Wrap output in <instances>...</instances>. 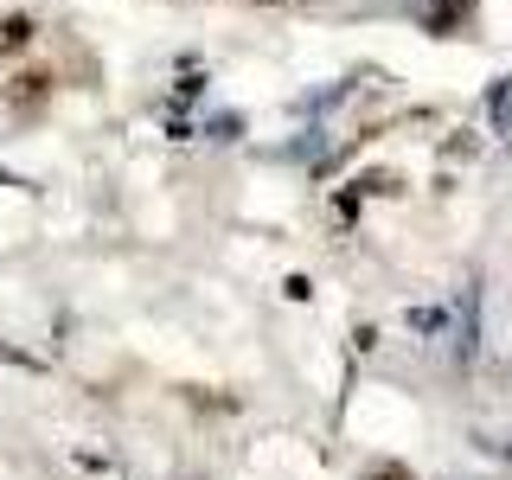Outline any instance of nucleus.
Returning <instances> with one entry per match:
<instances>
[{"label": "nucleus", "instance_id": "nucleus-1", "mask_svg": "<svg viewBox=\"0 0 512 480\" xmlns=\"http://www.w3.org/2000/svg\"><path fill=\"white\" fill-rule=\"evenodd\" d=\"M26 45H32V20L26 13H0V58L26 52Z\"/></svg>", "mask_w": 512, "mask_h": 480}, {"label": "nucleus", "instance_id": "nucleus-2", "mask_svg": "<svg viewBox=\"0 0 512 480\" xmlns=\"http://www.w3.org/2000/svg\"><path fill=\"white\" fill-rule=\"evenodd\" d=\"M45 90H52V77H45V71H26V77H13V90H7V96L26 109V103H39Z\"/></svg>", "mask_w": 512, "mask_h": 480}, {"label": "nucleus", "instance_id": "nucleus-3", "mask_svg": "<svg viewBox=\"0 0 512 480\" xmlns=\"http://www.w3.org/2000/svg\"><path fill=\"white\" fill-rule=\"evenodd\" d=\"M365 480H410V468H397V461H378V468L365 474Z\"/></svg>", "mask_w": 512, "mask_h": 480}, {"label": "nucleus", "instance_id": "nucleus-4", "mask_svg": "<svg viewBox=\"0 0 512 480\" xmlns=\"http://www.w3.org/2000/svg\"><path fill=\"white\" fill-rule=\"evenodd\" d=\"M256 7H295V0H256Z\"/></svg>", "mask_w": 512, "mask_h": 480}]
</instances>
